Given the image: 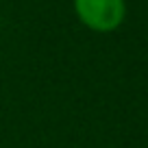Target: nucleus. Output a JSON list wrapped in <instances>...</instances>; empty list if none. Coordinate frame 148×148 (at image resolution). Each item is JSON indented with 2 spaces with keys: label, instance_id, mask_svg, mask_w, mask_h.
I'll return each instance as SVG.
<instances>
[{
  "label": "nucleus",
  "instance_id": "obj_1",
  "mask_svg": "<svg viewBox=\"0 0 148 148\" xmlns=\"http://www.w3.org/2000/svg\"><path fill=\"white\" fill-rule=\"evenodd\" d=\"M81 24L96 33H111L126 18V0H72Z\"/></svg>",
  "mask_w": 148,
  "mask_h": 148
}]
</instances>
